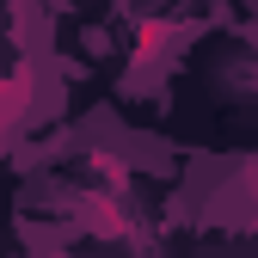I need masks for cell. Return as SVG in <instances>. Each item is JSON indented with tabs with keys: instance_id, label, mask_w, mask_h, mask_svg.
I'll use <instances>...</instances> for the list:
<instances>
[{
	"instance_id": "obj_1",
	"label": "cell",
	"mask_w": 258,
	"mask_h": 258,
	"mask_svg": "<svg viewBox=\"0 0 258 258\" xmlns=\"http://www.w3.org/2000/svg\"><path fill=\"white\" fill-rule=\"evenodd\" d=\"M31 86H37V74H31V68H19L7 86H0V129H7V123H13V117L31 105Z\"/></svg>"
},
{
	"instance_id": "obj_2",
	"label": "cell",
	"mask_w": 258,
	"mask_h": 258,
	"mask_svg": "<svg viewBox=\"0 0 258 258\" xmlns=\"http://www.w3.org/2000/svg\"><path fill=\"white\" fill-rule=\"evenodd\" d=\"M246 184H252V190H258V160H252V166H246Z\"/></svg>"
}]
</instances>
